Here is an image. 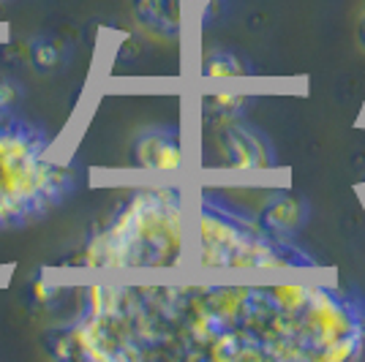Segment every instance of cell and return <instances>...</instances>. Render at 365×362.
<instances>
[{"instance_id":"6da1fadb","label":"cell","mask_w":365,"mask_h":362,"mask_svg":"<svg viewBox=\"0 0 365 362\" xmlns=\"http://www.w3.org/2000/svg\"><path fill=\"white\" fill-rule=\"evenodd\" d=\"M74 360H365V294L327 281L82 289Z\"/></svg>"},{"instance_id":"7a4b0ae2","label":"cell","mask_w":365,"mask_h":362,"mask_svg":"<svg viewBox=\"0 0 365 362\" xmlns=\"http://www.w3.org/2000/svg\"><path fill=\"white\" fill-rule=\"evenodd\" d=\"M191 197L178 180L137 185L96 229L79 262L91 270H178L188 267Z\"/></svg>"},{"instance_id":"3957f363","label":"cell","mask_w":365,"mask_h":362,"mask_svg":"<svg viewBox=\"0 0 365 362\" xmlns=\"http://www.w3.org/2000/svg\"><path fill=\"white\" fill-rule=\"evenodd\" d=\"M188 267L237 272H311L324 264L294 237L267 229L257 212L224 191L199 185L191 194Z\"/></svg>"},{"instance_id":"277c9868","label":"cell","mask_w":365,"mask_h":362,"mask_svg":"<svg viewBox=\"0 0 365 362\" xmlns=\"http://www.w3.org/2000/svg\"><path fill=\"white\" fill-rule=\"evenodd\" d=\"M76 172L38 128L0 109V229L28 224L74 191Z\"/></svg>"},{"instance_id":"5b68a950","label":"cell","mask_w":365,"mask_h":362,"mask_svg":"<svg viewBox=\"0 0 365 362\" xmlns=\"http://www.w3.org/2000/svg\"><path fill=\"white\" fill-rule=\"evenodd\" d=\"M207 123L210 169L232 175H264L275 169V148L270 136L243 118H221Z\"/></svg>"},{"instance_id":"8992f818","label":"cell","mask_w":365,"mask_h":362,"mask_svg":"<svg viewBox=\"0 0 365 362\" xmlns=\"http://www.w3.org/2000/svg\"><path fill=\"white\" fill-rule=\"evenodd\" d=\"M131 164L139 172H150L155 177H178L188 164V148L180 125H153L134 139Z\"/></svg>"},{"instance_id":"52a82bcc","label":"cell","mask_w":365,"mask_h":362,"mask_svg":"<svg viewBox=\"0 0 365 362\" xmlns=\"http://www.w3.org/2000/svg\"><path fill=\"white\" fill-rule=\"evenodd\" d=\"M251 210L257 212V218L264 227L284 237H294L297 229L308 221V202L289 188H267L259 199V205Z\"/></svg>"},{"instance_id":"ba28073f","label":"cell","mask_w":365,"mask_h":362,"mask_svg":"<svg viewBox=\"0 0 365 362\" xmlns=\"http://www.w3.org/2000/svg\"><path fill=\"white\" fill-rule=\"evenodd\" d=\"M215 3L218 0H137V14L158 31L180 33L188 16L197 19L213 16Z\"/></svg>"},{"instance_id":"9c48e42d","label":"cell","mask_w":365,"mask_h":362,"mask_svg":"<svg viewBox=\"0 0 365 362\" xmlns=\"http://www.w3.org/2000/svg\"><path fill=\"white\" fill-rule=\"evenodd\" d=\"M199 74L205 76V79H240V76L251 74V66L240 55H235V52L215 49V52L202 58Z\"/></svg>"},{"instance_id":"30bf717a","label":"cell","mask_w":365,"mask_h":362,"mask_svg":"<svg viewBox=\"0 0 365 362\" xmlns=\"http://www.w3.org/2000/svg\"><path fill=\"white\" fill-rule=\"evenodd\" d=\"M33 63L38 66V68H55L58 63H61V49L52 44V41H38V44L33 46Z\"/></svg>"},{"instance_id":"8fae6325","label":"cell","mask_w":365,"mask_h":362,"mask_svg":"<svg viewBox=\"0 0 365 362\" xmlns=\"http://www.w3.org/2000/svg\"><path fill=\"white\" fill-rule=\"evenodd\" d=\"M33 294H36L38 302H52L55 294H61V286H52V284H46V281H36V284H33Z\"/></svg>"},{"instance_id":"7c38bea8","label":"cell","mask_w":365,"mask_h":362,"mask_svg":"<svg viewBox=\"0 0 365 362\" xmlns=\"http://www.w3.org/2000/svg\"><path fill=\"white\" fill-rule=\"evenodd\" d=\"M16 101V88L11 82L0 79V109H9Z\"/></svg>"}]
</instances>
